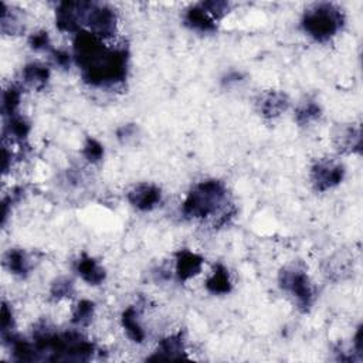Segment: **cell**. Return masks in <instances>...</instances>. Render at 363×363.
Masks as SVG:
<instances>
[{"mask_svg":"<svg viewBox=\"0 0 363 363\" xmlns=\"http://www.w3.org/2000/svg\"><path fill=\"white\" fill-rule=\"evenodd\" d=\"M74 56L84 82L93 87H112L126 80L129 53L125 47H107L102 38L89 32H78Z\"/></svg>","mask_w":363,"mask_h":363,"instance_id":"1","label":"cell"},{"mask_svg":"<svg viewBox=\"0 0 363 363\" xmlns=\"http://www.w3.org/2000/svg\"><path fill=\"white\" fill-rule=\"evenodd\" d=\"M227 199V189L217 179L203 180L197 184L182 204V213L186 219H206L216 216Z\"/></svg>","mask_w":363,"mask_h":363,"instance_id":"2","label":"cell"},{"mask_svg":"<svg viewBox=\"0 0 363 363\" xmlns=\"http://www.w3.org/2000/svg\"><path fill=\"white\" fill-rule=\"evenodd\" d=\"M344 13L331 3L314 5L305 10L301 28L302 30L316 41H328L344 26Z\"/></svg>","mask_w":363,"mask_h":363,"instance_id":"3","label":"cell"},{"mask_svg":"<svg viewBox=\"0 0 363 363\" xmlns=\"http://www.w3.org/2000/svg\"><path fill=\"white\" fill-rule=\"evenodd\" d=\"M280 287L288 292L291 297L297 301L298 307L307 312L314 304V288L309 277L302 268L287 267L283 268L278 276Z\"/></svg>","mask_w":363,"mask_h":363,"instance_id":"4","label":"cell"},{"mask_svg":"<svg viewBox=\"0 0 363 363\" xmlns=\"http://www.w3.org/2000/svg\"><path fill=\"white\" fill-rule=\"evenodd\" d=\"M117 13L112 8L104 3L88 2L84 13L82 25L88 32L100 38H111L117 33Z\"/></svg>","mask_w":363,"mask_h":363,"instance_id":"5","label":"cell"},{"mask_svg":"<svg viewBox=\"0 0 363 363\" xmlns=\"http://www.w3.org/2000/svg\"><path fill=\"white\" fill-rule=\"evenodd\" d=\"M345 173V166L340 162L332 159H320L311 169V180L316 192H327L342 184Z\"/></svg>","mask_w":363,"mask_h":363,"instance_id":"6","label":"cell"},{"mask_svg":"<svg viewBox=\"0 0 363 363\" xmlns=\"http://www.w3.org/2000/svg\"><path fill=\"white\" fill-rule=\"evenodd\" d=\"M88 2H63L56 10V26L63 33H78Z\"/></svg>","mask_w":363,"mask_h":363,"instance_id":"7","label":"cell"},{"mask_svg":"<svg viewBox=\"0 0 363 363\" xmlns=\"http://www.w3.org/2000/svg\"><path fill=\"white\" fill-rule=\"evenodd\" d=\"M128 201L135 209L151 212L162 201V190L152 184H141L128 193Z\"/></svg>","mask_w":363,"mask_h":363,"instance_id":"8","label":"cell"},{"mask_svg":"<svg viewBox=\"0 0 363 363\" xmlns=\"http://www.w3.org/2000/svg\"><path fill=\"white\" fill-rule=\"evenodd\" d=\"M204 258L190 252V250H179L176 253V277L180 283H186L193 277L199 276L203 268Z\"/></svg>","mask_w":363,"mask_h":363,"instance_id":"9","label":"cell"},{"mask_svg":"<svg viewBox=\"0 0 363 363\" xmlns=\"http://www.w3.org/2000/svg\"><path fill=\"white\" fill-rule=\"evenodd\" d=\"M74 270L77 274L85 281L88 285H101L107 278L105 268L94 258L88 254H81L74 264Z\"/></svg>","mask_w":363,"mask_h":363,"instance_id":"10","label":"cell"},{"mask_svg":"<svg viewBox=\"0 0 363 363\" xmlns=\"http://www.w3.org/2000/svg\"><path fill=\"white\" fill-rule=\"evenodd\" d=\"M186 349L182 332L169 335L159 342L157 351L149 358V360H182L186 359Z\"/></svg>","mask_w":363,"mask_h":363,"instance_id":"11","label":"cell"},{"mask_svg":"<svg viewBox=\"0 0 363 363\" xmlns=\"http://www.w3.org/2000/svg\"><path fill=\"white\" fill-rule=\"evenodd\" d=\"M288 105H289V100L287 94L281 93V91H267V93H264L260 97L258 101L261 116L268 120L280 117L283 112L287 111Z\"/></svg>","mask_w":363,"mask_h":363,"instance_id":"12","label":"cell"},{"mask_svg":"<svg viewBox=\"0 0 363 363\" xmlns=\"http://www.w3.org/2000/svg\"><path fill=\"white\" fill-rule=\"evenodd\" d=\"M121 324L128 338L135 344H142L145 340V329L141 324L140 311L136 307H128L121 315Z\"/></svg>","mask_w":363,"mask_h":363,"instance_id":"13","label":"cell"},{"mask_svg":"<svg viewBox=\"0 0 363 363\" xmlns=\"http://www.w3.org/2000/svg\"><path fill=\"white\" fill-rule=\"evenodd\" d=\"M185 25L199 33H213L216 32V20H213L200 5L192 6L185 13Z\"/></svg>","mask_w":363,"mask_h":363,"instance_id":"14","label":"cell"},{"mask_svg":"<svg viewBox=\"0 0 363 363\" xmlns=\"http://www.w3.org/2000/svg\"><path fill=\"white\" fill-rule=\"evenodd\" d=\"M5 265L13 276L26 278L32 271V263L25 250L10 248L5 254Z\"/></svg>","mask_w":363,"mask_h":363,"instance_id":"15","label":"cell"},{"mask_svg":"<svg viewBox=\"0 0 363 363\" xmlns=\"http://www.w3.org/2000/svg\"><path fill=\"white\" fill-rule=\"evenodd\" d=\"M204 285H206V289L213 295H227L233 291L230 272L223 264L214 265L213 272Z\"/></svg>","mask_w":363,"mask_h":363,"instance_id":"16","label":"cell"},{"mask_svg":"<svg viewBox=\"0 0 363 363\" xmlns=\"http://www.w3.org/2000/svg\"><path fill=\"white\" fill-rule=\"evenodd\" d=\"M23 81L34 89H43L50 80V70L40 63H29L21 72Z\"/></svg>","mask_w":363,"mask_h":363,"instance_id":"17","label":"cell"},{"mask_svg":"<svg viewBox=\"0 0 363 363\" xmlns=\"http://www.w3.org/2000/svg\"><path fill=\"white\" fill-rule=\"evenodd\" d=\"M30 131H32L30 122L25 117L19 116V113H16V116H13V117L6 118L5 133L8 136H10L13 141H19V142L26 141Z\"/></svg>","mask_w":363,"mask_h":363,"instance_id":"18","label":"cell"},{"mask_svg":"<svg viewBox=\"0 0 363 363\" xmlns=\"http://www.w3.org/2000/svg\"><path fill=\"white\" fill-rule=\"evenodd\" d=\"M25 30L21 17L19 12L13 8H9L6 3H2V33L14 36Z\"/></svg>","mask_w":363,"mask_h":363,"instance_id":"19","label":"cell"},{"mask_svg":"<svg viewBox=\"0 0 363 363\" xmlns=\"http://www.w3.org/2000/svg\"><path fill=\"white\" fill-rule=\"evenodd\" d=\"M362 146V136L359 128H346L340 135L338 136V149L342 152L353 153V152H360Z\"/></svg>","mask_w":363,"mask_h":363,"instance_id":"20","label":"cell"},{"mask_svg":"<svg viewBox=\"0 0 363 363\" xmlns=\"http://www.w3.org/2000/svg\"><path fill=\"white\" fill-rule=\"evenodd\" d=\"M21 102V89L17 85H9L3 91L2 97V113L5 118L13 117L17 113V109Z\"/></svg>","mask_w":363,"mask_h":363,"instance_id":"21","label":"cell"},{"mask_svg":"<svg viewBox=\"0 0 363 363\" xmlns=\"http://www.w3.org/2000/svg\"><path fill=\"white\" fill-rule=\"evenodd\" d=\"M96 314V304L89 300H81L73 309L72 322L76 327H87L93 321Z\"/></svg>","mask_w":363,"mask_h":363,"instance_id":"22","label":"cell"},{"mask_svg":"<svg viewBox=\"0 0 363 363\" xmlns=\"http://www.w3.org/2000/svg\"><path fill=\"white\" fill-rule=\"evenodd\" d=\"M321 113H322V109L320 105H318L315 101H307L301 104L297 108V111H295V121L304 126V125H308L316 121L321 117Z\"/></svg>","mask_w":363,"mask_h":363,"instance_id":"23","label":"cell"},{"mask_svg":"<svg viewBox=\"0 0 363 363\" xmlns=\"http://www.w3.org/2000/svg\"><path fill=\"white\" fill-rule=\"evenodd\" d=\"M74 283L67 278V277H60L53 281L52 288H50V295L54 301H61L65 298H72L74 295Z\"/></svg>","mask_w":363,"mask_h":363,"instance_id":"24","label":"cell"},{"mask_svg":"<svg viewBox=\"0 0 363 363\" xmlns=\"http://www.w3.org/2000/svg\"><path fill=\"white\" fill-rule=\"evenodd\" d=\"M82 155L88 162L98 164L104 157V145L96 138H91V136H88L84 144V148H82Z\"/></svg>","mask_w":363,"mask_h":363,"instance_id":"25","label":"cell"},{"mask_svg":"<svg viewBox=\"0 0 363 363\" xmlns=\"http://www.w3.org/2000/svg\"><path fill=\"white\" fill-rule=\"evenodd\" d=\"M200 6L213 20H219V19L224 17L230 10V3L223 2V0H212V2H203V3H200Z\"/></svg>","mask_w":363,"mask_h":363,"instance_id":"26","label":"cell"},{"mask_svg":"<svg viewBox=\"0 0 363 363\" xmlns=\"http://www.w3.org/2000/svg\"><path fill=\"white\" fill-rule=\"evenodd\" d=\"M0 332H2V339L14 333L13 311L6 302L2 304V312H0Z\"/></svg>","mask_w":363,"mask_h":363,"instance_id":"27","label":"cell"},{"mask_svg":"<svg viewBox=\"0 0 363 363\" xmlns=\"http://www.w3.org/2000/svg\"><path fill=\"white\" fill-rule=\"evenodd\" d=\"M29 45L34 52H49L52 50V40L47 32H36L29 37Z\"/></svg>","mask_w":363,"mask_h":363,"instance_id":"28","label":"cell"},{"mask_svg":"<svg viewBox=\"0 0 363 363\" xmlns=\"http://www.w3.org/2000/svg\"><path fill=\"white\" fill-rule=\"evenodd\" d=\"M52 58H53L54 64L57 67L63 68V70H68V68H70V65H72V56L65 50H61V49L52 50Z\"/></svg>","mask_w":363,"mask_h":363,"instance_id":"29","label":"cell"},{"mask_svg":"<svg viewBox=\"0 0 363 363\" xmlns=\"http://www.w3.org/2000/svg\"><path fill=\"white\" fill-rule=\"evenodd\" d=\"M136 132V126L133 124H128V125H124L121 126L118 131H117V136L120 141H128L129 138H132V136L135 135Z\"/></svg>","mask_w":363,"mask_h":363,"instance_id":"30","label":"cell"},{"mask_svg":"<svg viewBox=\"0 0 363 363\" xmlns=\"http://www.w3.org/2000/svg\"><path fill=\"white\" fill-rule=\"evenodd\" d=\"M244 76L239 72H230V73H227L223 78V84L224 85H230V84H236V82H240L243 81Z\"/></svg>","mask_w":363,"mask_h":363,"instance_id":"31","label":"cell"},{"mask_svg":"<svg viewBox=\"0 0 363 363\" xmlns=\"http://www.w3.org/2000/svg\"><path fill=\"white\" fill-rule=\"evenodd\" d=\"M353 348L356 351V353L359 356H362V351H363V340H362V327L358 328L355 338H353Z\"/></svg>","mask_w":363,"mask_h":363,"instance_id":"32","label":"cell"},{"mask_svg":"<svg viewBox=\"0 0 363 363\" xmlns=\"http://www.w3.org/2000/svg\"><path fill=\"white\" fill-rule=\"evenodd\" d=\"M12 162V152L8 149V146H3V173H8Z\"/></svg>","mask_w":363,"mask_h":363,"instance_id":"33","label":"cell"}]
</instances>
